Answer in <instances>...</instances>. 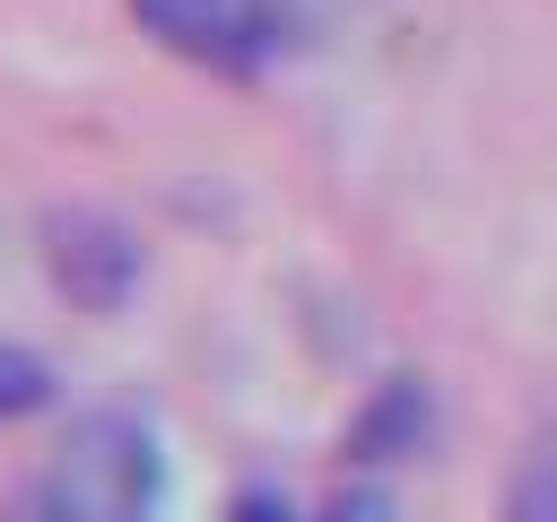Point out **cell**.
Wrapping results in <instances>:
<instances>
[{
    "label": "cell",
    "instance_id": "6",
    "mask_svg": "<svg viewBox=\"0 0 557 522\" xmlns=\"http://www.w3.org/2000/svg\"><path fill=\"white\" fill-rule=\"evenodd\" d=\"M505 522H557V426L522 444V461L505 478Z\"/></svg>",
    "mask_w": 557,
    "mask_h": 522
},
{
    "label": "cell",
    "instance_id": "3",
    "mask_svg": "<svg viewBox=\"0 0 557 522\" xmlns=\"http://www.w3.org/2000/svg\"><path fill=\"white\" fill-rule=\"evenodd\" d=\"M131 17H139L165 52L218 70V78H252V70L278 52L252 0H131Z\"/></svg>",
    "mask_w": 557,
    "mask_h": 522
},
{
    "label": "cell",
    "instance_id": "9",
    "mask_svg": "<svg viewBox=\"0 0 557 522\" xmlns=\"http://www.w3.org/2000/svg\"><path fill=\"white\" fill-rule=\"evenodd\" d=\"M383 513H392L383 496H339V505H331V522H383Z\"/></svg>",
    "mask_w": 557,
    "mask_h": 522
},
{
    "label": "cell",
    "instance_id": "5",
    "mask_svg": "<svg viewBox=\"0 0 557 522\" xmlns=\"http://www.w3.org/2000/svg\"><path fill=\"white\" fill-rule=\"evenodd\" d=\"M261 9V26H270V44H296V52H313V44H331V35H348L374 0H252Z\"/></svg>",
    "mask_w": 557,
    "mask_h": 522
},
{
    "label": "cell",
    "instance_id": "2",
    "mask_svg": "<svg viewBox=\"0 0 557 522\" xmlns=\"http://www.w3.org/2000/svg\"><path fill=\"white\" fill-rule=\"evenodd\" d=\"M44 270L78 313H122L139 287V235L113 209H52L44 217Z\"/></svg>",
    "mask_w": 557,
    "mask_h": 522
},
{
    "label": "cell",
    "instance_id": "4",
    "mask_svg": "<svg viewBox=\"0 0 557 522\" xmlns=\"http://www.w3.org/2000/svg\"><path fill=\"white\" fill-rule=\"evenodd\" d=\"M426 435H435V391H426L418 374H392V383H374L366 409L348 418L339 452H348V470H383V461L426 452Z\"/></svg>",
    "mask_w": 557,
    "mask_h": 522
},
{
    "label": "cell",
    "instance_id": "7",
    "mask_svg": "<svg viewBox=\"0 0 557 522\" xmlns=\"http://www.w3.org/2000/svg\"><path fill=\"white\" fill-rule=\"evenodd\" d=\"M44 400H52V365L35 348H0V426L9 418H35Z\"/></svg>",
    "mask_w": 557,
    "mask_h": 522
},
{
    "label": "cell",
    "instance_id": "1",
    "mask_svg": "<svg viewBox=\"0 0 557 522\" xmlns=\"http://www.w3.org/2000/svg\"><path fill=\"white\" fill-rule=\"evenodd\" d=\"M165 496V452L148 418L131 409H87L70 418L52 470H44V522H157Z\"/></svg>",
    "mask_w": 557,
    "mask_h": 522
},
{
    "label": "cell",
    "instance_id": "8",
    "mask_svg": "<svg viewBox=\"0 0 557 522\" xmlns=\"http://www.w3.org/2000/svg\"><path fill=\"white\" fill-rule=\"evenodd\" d=\"M226 522H296V505H287L278 487H244V496L226 505Z\"/></svg>",
    "mask_w": 557,
    "mask_h": 522
}]
</instances>
